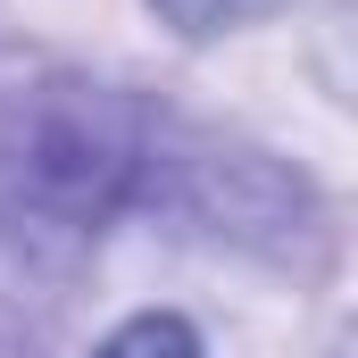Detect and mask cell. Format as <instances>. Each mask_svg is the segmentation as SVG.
<instances>
[{"label": "cell", "instance_id": "obj_1", "mask_svg": "<svg viewBox=\"0 0 358 358\" xmlns=\"http://www.w3.org/2000/svg\"><path fill=\"white\" fill-rule=\"evenodd\" d=\"M150 125L100 84H67L50 92L34 117L8 125L0 142V183L25 217H50V225H100L134 200V183L150 176Z\"/></svg>", "mask_w": 358, "mask_h": 358}, {"label": "cell", "instance_id": "obj_2", "mask_svg": "<svg viewBox=\"0 0 358 358\" xmlns=\"http://www.w3.org/2000/svg\"><path fill=\"white\" fill-rule=\"evenodd\" d=\"M92 358H200V334L183 317H134V325H117Z\"/></svg>", "mask_w": 358, "mask_h": 358}, {"label": "cell", "instance_id": "obj_3", "mask_svg": "<svg viewBox=\"0 0 358 358\" xmlns=\"http://www.w3.org/2000/svg\"><path fill=\"white\" fill-rule=\"evenodd\" d=\"M176 34H217V25H242V17H267L283 0H150Z\"/></svg>", "mask_w": 358, "mask_h": 358}, {"label": "cell", "instance_id": "obj_4", "mask_svg": "<svg viewBox=\"0 0 358 358\" xmlns=\"http://www.w3.org/2000/svg\"><path fill=\"white\" fill-rule=\"evenodd\" d=\"M0 358H17V350H0Z\"/></svg>", "mask_w": 358, "mask_h": 358}]
</instances>
